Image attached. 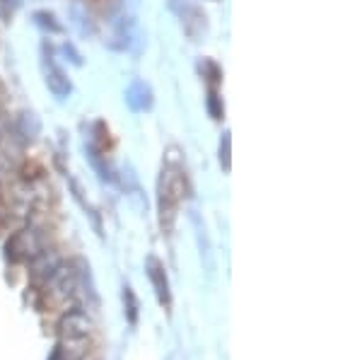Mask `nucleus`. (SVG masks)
Here are the masks:
<instances>
[{
	"label": "nucleus",
	"mask_w": 362,
	"mask_h": 360,
	"mask_svg": "<svg viewBox=\"0 0 362 360\" xmlns=\"http://www.w3.org/2000/svg\"><path fill=\"white\" fill-rule=\"evenodd\" d=\"M32 17H34V25L42 27L44 32H49V34H61L63 32V25L56 20L54 13H49V10H37Z\"/></svg>",
	"instance_id": "obj_9"
},
{
	"label": "nucleus",
	"mask_w": 362,
	"mask_h": 360,
	"mask_svg": "<svg viewBox=\"0 0 362 360\" xmlns=\"http://www.w3.org/2000/svg\"><path fill=\"white\" fill-rule=\"evenodd\" d=\"M148 276L155 286V293H157V300H160L162 307H169L172 305V295H169V281H167V274H165V264H162L157 257H148Z\"/></svg>",
	"instance_id": "obj_6"
},
{
	"label": "nucleus",
	"mask_w": 362,
	"mask_h": 360,
	"mask_svg": "<svg viewBox=\"0 0 362 360\" xmlns=\"http://www.w3.org/2000/svg\"><path fill=\"white\" fill-rule=\"evenodd\" d=\"M70 20H73V27L78 29V34H83V37H92V34L97 32L95 17L90 15L87 5H83L80 0H75V3L70 5Z\"/></svg>",
	"instance_id": "obj_7"
},
{
	"label": "nucleus",
	"mask_w": 362,
	"mask_h": 360,
	"mask_svg": "<svg viewBox=\"0 0 362 360\" xmlns=\"http://www.w3.org/2000/svg\"><path fill=\"white\" fill-rule=\"evenodd\" d=\"M17 131L27 141H34L42 133V121H39V116L34 112H20V116H17Z\"/></svg>",
	"instance_id": "obj_8"
},
{
	"label": "nucleus",
	"mask_w": 362,
	"mask_h": 360,
	"mask_svg": "<svg viewBox=\"0 0 362 360\" xmlns=\"http://www.w3.org/2000/svg\"><path fill=\"white\" fill-rule=\"evenodd\" d=\"M215 3H218V0H215Z\"/></svg>",
	"instance_id": "obj_16"
},
{
	"label": "nucleus",
	"mask_w": 362,
	"mask_h": 360,
	"mask_svg": "<svg viewBox=\"0 0 362 360\" xmlns=\"http://www.w3.org/2000/svg\"><path fill=\"white\" fill-rule=\"evenodd\" d=\"M177 150H169L165 165L160 172V182H157V203H160V225L162 230L169 232L174 228V218H177L179 203L184 199L186 189V177L181 160L177 158Z\"/></svg>",
	"instance_id": "obj_1"
},
{
	"label": "nucleus",
	"mask_w": 362,
	"mask_h": 360,
	"mask_svg": "<svg viewBox=\"0 0 362 360\" xmlns=\"http://www.w3.org/2000/svg\"><path fill=\"white\" fill-rule=\"evenodd\" d=\"M220 165H223L225 172L232 170V133L225 131L223 138H220Z\"/></svg>",
	"instance_id": "obj_10"
},
{
	"label": "nucleus",
	"mask_w": 362,
	"mask_h": 360,
	"mask_svg": "<svg viewBox=\"0 0 362 360\" xmlns=\"http://www.w3.org/2000/svg\"><path fill=\"white\" fill-rule=\"evenodd\" d=\"M169 10L177 15L184 34L191 42H201L208 34V15L196 0H167Z\"/></svg>",
	"instance_id": "obj_3"
},
{
	"label": "nucleus",
	"mask_w": 362,
	"mask_h": 360,
	"mask_svg": "<svg viewBox=\"0 0 362 360\" xmlns=\"http://www.w3.org/2000/svg\"><path fill=\"white\" fill-rule=\"evenodd\" d=\"M124 298L128 300V307H131V310H128V312H131V322H136V298H133V290L131 288H126V293H124Z\"/></svg>",
	"instance_id": "obj_14"
},
{
	"label": "nucleus",
	"mask_w": 362,
	"mask_h": 360,
	"mask_svg": "<svg viewBox=\"0 0 362 360\" xmlns=\"http://www.w3.org/2000/svg\"><path fill=\"white\" fill-rule=\"evenodd\" d=\"M63 51H66V54H70V61H73L75 66H83V58H80L78 51L73 49V44H66V46H63Z\"/></svg>",
	"instance_id": "obj_15"
},
{
	"label": "nucleus",
	"mask_w": 362,
	"mask_h": 360,
	"mask_svg": "<svg viewBox=\"0 0 362 360\" xmlns=\"http://www.w3.org/2000/svg\"><path fill=\"white\" fill-rule=\"evenodd\" d=\"M42 73H44V83L49 87V92L56 100H68L73 95V83H70L68 73L61 68V63L56 61V54L49 44H42Z\"/></svg>",
	"instance_id": "obj_4"
},
{
	"label": "nucleus",
	"mask_w": 362,
	"mask_h": 360,
	"mask_svg": "<svg viewBox=\"0 0 362 360\" xmlns=\"http://www.w3.org/2000/svg\"><path fill=\"white\" fill-rule=\"evenodd\" d=\"M206 107H208V114L213 116L215 121H220L225 116V107H223V100H220V95L215 92V87H210L208 90V97H206Z\"/></svg>",
	"instance_id": "obj_11"
},
{
	"label": "nucleus",
	"mask_w": 362,
	"mask_h": 360,
	"mask_svg": "<svg viewBox=\"0 0 362 360\" xmlns=\"http://www.w3.org/2000/svg\"><path fill=\"white\" fill-rule=\"evenodd\" d=\"M109 37L104 39L107 49L126 54L140 44V29L136 17V0H119L109 13Z\"/></svg>",
	"instance_id": "obj_2"
},
{
	"label": "nucleus",
	"mask_w": 362,
	"mask_h": 360,
	"mask_svg": "<svg viewBox=\"0 0 362 360\" xmlns=\"http://www.w3.org/2000/svg\"><path fill=\"white\" fill-rule=\"evenodd\" d=\"M198 68H201L203 78H206L210 85H218L220 80H223V71H220V66L215 61H210V58H203Z\"/></svg>",
	"instance_id": "obj_12"
},
{
	"label": "nucleus",
	"mask_w": 362,
	"mask_h": 360,
	"mask_svg": "<svg viewBox=\"0 0 362 360\" xmlns=\"http://www.w3.org/2000/svg\"><path fill=\"white\" fill-rule=\"evenodd\" d=\"M126 97V104L133 109V112H148V109H153V87H150L145 80H131V85L126 87L124 92Z\"/></svg>",
	"instance_id": "obj_5"
},
{
	"label": "nucleus",
	"mask_w": 362,
	"mask_h": 360,
	"mask_svg": "<svg viewBox=\"0 0 362 360\" xmlns=\"http://www.w3.org/2000/svg\"><path fill=\"white\" fill-rule=\"evenodd\" d=\"M15 8H20V0H0V20H5Z\"/></svg>",
	"instance_id": "obj_13"
}]
</instances>
